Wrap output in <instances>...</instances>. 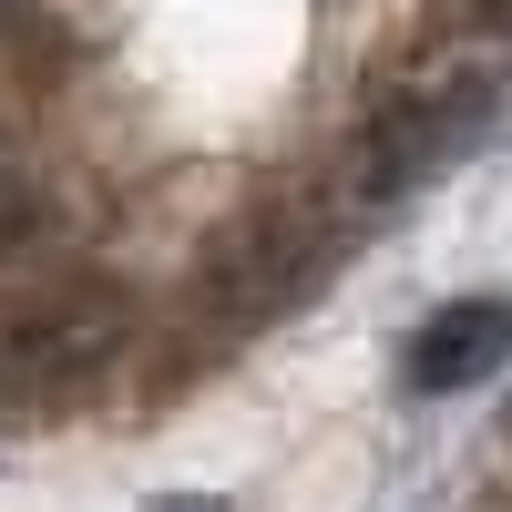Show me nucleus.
<instances>
[{
    "instance_id": "7ed1b4c3",
    "label": "nucleus",
    "mask_w": 512,
    "mask_h": 512,
    "mask_svg": "<svg viewBox=\"0 0 512 512\" xmlns=\"http://www.w3.org/2000/svg\"><path fill=\"white\" fill-rule=\"evenodd\" d=\"M123 349V297L113 287H62L41 308L0 318V390H72Z\"/></svg>"
},
{
    "instance_id": "f03ea898",
    "label": "nucleus",
    "mask_w": 512,
    "mask_h": 512,
    "mask_svg": "<svg viewBox=\"0 0 512 512\" xmlns=\"http://www.w3.org/2000/svg\"><path fill=\"white\" fill-rule=\"evenodd\" d=\"M349 236H359L349 195H338L328 216L318 205H267V216L226 226L216 267H205V308H216L226 328H267V318L297 308V297H318V277L349 256Z\"/></svg>"
},
{
    "instance_id": "20e7f679",
    "label": "nucleus",
    "mask_w": 512,
    "mask_h": 512,
    "mask_svg": "<svg viewBox=\"0 0 512 512\" xmlns=\"http://www.w3.org/2000/svg\"><path fill=\"white\" fill-rule=\"evenodd\" d=\"M502 359H512V297H451L441 318H420V338H410V390H431V400H451V390H482V379H502Z\"/></svg>"
},
{
    "instance_id": "39448f33",
    "label": "nucleus",
    "mask_w": 512,
    "mask_h": 512,
    "mask_svg": "<svg viewBox=\"0 0 512 512\" xmlns=\"http://www.w3.org/2000/svg\"><path fill=\"white\" fill-rule=\"evenodd\" d=\"M154 512H226V502H205V492H175V502H154Z\"/></svg>"
},
{
    "instance_id": "423d86ee",
    "label": "nucleus",
    "mask_w": 512,
    "mask_h": 512,
    "mask_svg": "<svg viewBox=\"0 0 512 512\" xmlns=\"http://www.w3.org/2000/svg\"><path fill=\"white\" fill-rule=\"evenodd\" d=\"M472 11H482V21H492V31H512V0H472Z\"/></svg>"
},
{
    "instance_id": "f257e3e1",
    "label": "nucleus",
    "mask_w": 512,
    "mask_h": 512,
    "mask_svg": "<svg viewBox=\"0 0 512 512\" xmlns=\"http://www.w3.org/2000/svg\"><path fill=\"white\" fill-rule=\"evenodd\" d=\"M502 93L512 82L492 62H461V72H431L420 93H400L390 113L369 123V144L349 154V216H379V205H400L410 185L451 175L461 154H472L492 123H502Z\"/></svg>"
}]
</instances>
